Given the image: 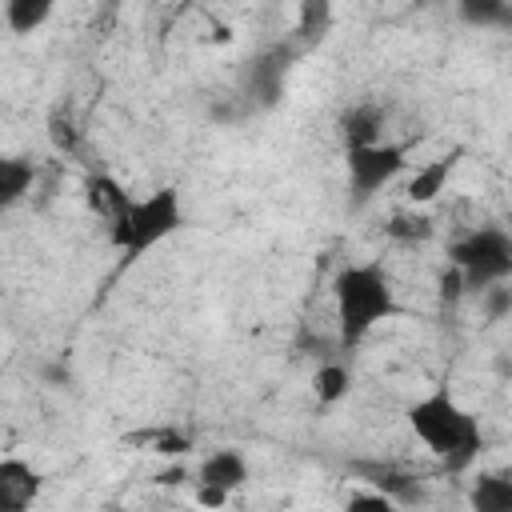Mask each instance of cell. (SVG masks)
<instances>
[{
    "label": "cell",
    "instance_id": "obj_7",
    "mask_svg": "<svg viewBox=\"0 0 512 512\" xmlns=\"http://www.w3.org/2000/svg\"><path fill=\"white\" fill-rule=\"evenodd\" d=\"M360 472L372 480V492L396 500L400 508H416V504H424V484H420V476L400 472V468H392V464H360Z\"/></svg>",
    "mask_w": 512,
    "mask_h": 512
},
{
    "label": "cell",
    "instance_id": "obj_3",
    "mask_svg": "<svg viewBox=\"0 0 512 512\" xmlns=\"http://www.w3.org/2000/svg\"><path fill=\"white\" fill-rule=\"evenodd\" d=\"M184 228V204L176 188H156L148 196H136L132 208L108 228L112 248L124 256V264L140 260L148 248L164 244L168 236H176Z\"/></svg>",
    "mask_w": 512,
    "mask_h": 512
},
{
    "label": "cell",
    "instance_id": "obj_6",
    "mask_svg": "<svg viewBox=\"0 0 512 512\" xmlns=\"http://www.w3.org/2000/svg\"><path fill=\"white\" fill-rule=\"evenodd\" d=\"M44 488V476L20 460V456H4L0 460V512H28L36 504Z\"/></svg>",
    "mask_w": 512,
    "mask_h": 512
},
{
    "label": "cell",
    "instance_id": "obj_4",
    "mask_svg": "<svg viewBox=\"0 0 512 512\" xmlns=\"http://www.w3.org/2000/svg\"><path fill=\"white\" fill-rule=\"evenodd\" d=\"M452 268L464 276L468 292H488L512 276V236L504 228H472L452 248Z\"/></svg>",
    "mask_w": 512,
    "mask_h": 512
},
{
    "label": "cell",
    "instance_id": "obj_1",
    "mask_svg": "<svg viewBox=\"0 0 512 512\" xmlns=\"http://www.w3.org/2000/svg\"><path fill=\"white\" fill-rule=\"evenodd\" d=\"M408 428L416 432V440L432 456H440V464L448 472H468L476 464L480 448H484L480 420L472 412H464L448 388H436V392L420 396L408 408Z\"/></svg>",
    "mask_w": 512,
    "mask_h": 512
},
{
    "label": "cell",
    "instance_id": "obj_10",
    "mask_svg": "<svg viewBox=\"0 0 512 512\" xmlns=\"http://www.w3.org/2000/svg\"><path fill=\"white\" fill-rule=\"evenodd\" d=\"M84 196H88V208H92L100 220H108V228H112V224L132 208V200H136V196L124 192L120 180H112V176H104V172H96V176L84 180Z\"/></svg>",
    "mask_w": 512,
    "mask_h": 512
},
{
    "label": "cell",
    "instance_id": "obj_18",
    "mask_svg": "<svg viewBox=\"0 0 512 512\" xmlns=\"http://www.w3.org/2000/svg\"><path fill=\"white\" fill-rule=\"evenodd\" d=\"M388 236H392V240H424V236H432V220H428V216L400 212V216L388 220Z\"/></svg>",
    "mask_w": 512,
    "mask_h": 512
},
{
    "label": "cell",
    "instance_id": "obj_5",
    "mask_svg": "<svg viewBox=\"0 0 512 512\" xmlns=\"http://www.w3.org/2000/svg\"><path fill=\"white\" fill-rule=\"evenodd\" d=\"M404 156L408 148L404 144H372V148H348V184H352V196L356 200H368L376 196L400 168H404Z\"/></svg>",
    "mask_w": 512,
    "mask_h": 512
},
{
    "label": "cell",
    "instance_id": "obj_2",
    "mask_svg": "<svg viewBox=\"0 0 512 512\" xmlns=\"http://www.w3.org/2000/svg\"><path fill=\"white\" fill-rule=\"evenodd\" d=\"M332 300H336V324H340V344H360L380 320L396 316V292L380 260H360L344 264L332 280Z\"/></svg>",
    "mask_w": 512,
    "mask_h": 512
},
{
    "label": "cell",
    "instance_id": "obj_23",
    "mask_svg": "<svg viewBox=\"0 0 512 512\" xmlns=\"http://www.w3.org/2000/svg\"><path fill=\"white\" fill-rule=\"evenodd\" d=\"M180 476H184V472H180V468H172V472H164V476H156V484H180Z\"/></svg>",
    "mask_w": 512,
    "mask_h": 512
},
{
    "label": "cell",
    "instance_id": "obj_21",
    "mask_svg": "<svg viewBox=\"0 0 512 512\" xmlns=\"http://www.w3.org/2000/svg\"><path fill=\"white\" fill-rule=\"evenodd\" d=\"M480 296H484V304H488V316H500V312L512 308V288H504V284H496V288H488V292H480Z\"/></svg>",
    "mask_w": 512,
    "mask_h": 512
},
{
    "label": "cell",
    "instance_id": "obj_11",
    "mask_svg": "<svg viewBox=\"0 0 512 512\" xmlns=\"http://www.w3.org/2000/svg\"><path fill=\"white\" fill-rule=\"evenodd\" d=\"M340 132H344V148L384 144V112L376 104H356L340 116Z\"/></svg>",
    "mask_w": 512,
    "mask_h": 512
},
{
    "label": "cell",
    "instance_id": "obj_15",
    "mask_svg": "<svg viewBox=\"0 0 512 512\" xmlns=\"http://www.w3.org/2000/svg\"><path fill=\"white\" fill-rule=\"evenodd\" d=\"M0 16L12 32H36L52 16V4L48 0H4Z\"/></svg>",
    "mask_w": 512,
    "mask_h": 512
},
{
    "label": "cell",
    "instance_id": "obj_22",
    "mask_svg": "<svg viewBox=\"0 0 512 512\" xmlns=\"http://www.w3.org/2000/svg\"><path fill=\"white\" fill-rule=\"evenodd\" d=\"M460 292H468V288H464V276H460L456 268H448V272L440 276V296H444V300H456Z\"/></svg>",
    "mask_w": 512,
    "mask_h": 512
},
{
    "label": "cell",
    "instance_id": "obj_20",
    "mask_svg": "<svg viewBox=\"0 0 512 512\" xmlns=\"http://www.w3.org/2000/svg\"><path fill=\"white\" fill-rule=\"evenodd\" d=\"M228 496H232V492H224V488H212V484H192V500H196L200 508H212V512H216V508H224V504H228Z\"/></svg>",
    "mask_w": 512,
    "mask_h": 512
},
{
    "label": "cell",
    "instance_id": "obj_14",
    "mask_svg": "<svg viewBox=\"0 0 512 512\" xmlns=\"http://www.w3.org/2000/svg\"><path fill=\"white\" fill-rule=\"evenodd\" d=\"M312 392H316V400H320L324 408H328V404H340V400L352 392V372H348L344 364L328 360V364L316 368V376H312Z\"/></svg>",
    "mask_w": 512,
    "mask_h": 512
},
{
    "label": "cell",
    "instance_id": "obj_8",
    "mask_svg": "<svg viewBox=\"0 0 512 512\" xmlns=\"http://www.w3.org/2000/svg\"><path fill=\"white\" fill-rule=\"evenodd\" d=\"M244 480H248V460L236 448H216L196 468V484H212V488H224V492L244 488Z\"/></svg>",
    "mask_w": 512,
    "mask_h": 512
},
{
    "label": "cell",
    "instance_id": "obj_9",
    "mask_svg": "<svg viewBox=\"0 0 512 512\" xmlns=\"http://www.w3.org/2000/svg\"><path fill=\"white\" fill-rule=\"evenodd\" d=\"M456 160H460V148H452V152H444V156L428 160L424 168H416V176L404 184V196H408V204H412V208H420V204H432V200L444 192V184H448V176H452Z\"/></svg>",
    "mask_w": 512,
    "mask_h": 512
},
{
    "label": "cell",
    "instance_id": "obj_24",
    "mask_svg": "<svg viewBox=\"0 0 512 512\" xmlns=\"http://www.w3.org/2000/svg\"><path fill=\"white\" fill-rule=\"evenodd\" d=\"M508 184H512V180H508Z\"/></svg>",
    "mask_w": 512,
    "mask_h": 512
},
{
    "label": "cell",
    "instance_id": "obj_13",
    "mask_svg": "<svg viewBox=\"0 0 512 512\" xmlns=\"http://www.w3.org/2000/svg\"><path fill=\"white\" fill-rule=\"evenodd\" d=\"M32 180H36V168H32L28 160H20V156L0 160V204H4V208L20 204L24 192L32 188Z\"/></svg>",
    "mask_w": 512,
    "mask_h": 512
},
{
    "label": "cell",
    "instance_id": "obj_12",
    "mask_svg": "<svg viewBox=\"0 0 512 512\" xmlns=\"http://www.w3.org/2000/svg\"><path fill=\"white\" fill-rule=\"evenodd\" d=\"M472 512H512V472H480L468 488Z\"/></svg>",
    "mask_w": 512,
    "mask_h": 512
},
{
    "label": "cell",
    "instance_id": "obj_19",
    "mask_svg": "<svg viewBox=\"0 0 512 512\" xmlns=\"http://www.w3.org/2000/svg\"><path fill=\"white\" fill-rule=\"evenodd\" d=\"M344 512H412V508H400L396 500H388L380 492H356V496H348Z\"/></svg>",
    "mask_w": 512,
    "mask_h": 512
},
{
    "label": "cell",
    "instance_id": "obj_16",
    "mask_svg": "<svg viewBox=\"0 0 512 512\" xmlns=\"http://www.w3.org/2000/svg\"><path fill=\"white\" fill-rule=\"evenodd\" d=\"M460 20L472 28H512V8L504 0H464Z\"/></svg>",
    "mask_w": 512,
    "mask_h": 512
},
{
    "label": "cell",
    "instance_id": "obj_17",
    "mask_svg": "<svg viewBox=\"0 0 512 512\" xmlns=\"http://www.w3.org/2000/svg\"><path fill=\"white\" fill-rule=\"evenodd\" d=\"M148 444V452H164V456H180L184 448H192L188 444V436H180V432H172V428H148V432H136V436H124V444Z\"/></svg>",
    "mask_w": 512,
    "mask_h": 512
}]
</instances>
